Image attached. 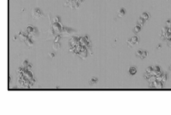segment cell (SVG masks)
Returning <instances> with one entry per match:
<instances>
[{
  "label": "cell",
  "mask_w": 171,
  "mask_h": 115,
  "mask_svg": "<svg viewBox=\"0 0 171 115\" xmlns=\"http://www.w3.org/2000/svg\"><path fill=\"white\" fill-rule=\"evenodd\" d=\"M32 16L34 18H39L40 17L43 16V14H42V11L39 9H34L33 10V14H32Z\"/></svg>",
  "instance_id": "1"
},
{
  "label": "cell",
  "mask_w": 171,
  "mask_h": 115,
  "mask_svg": "<svg viewBox=\"0 0 171 115\" xmlns=\"http://www.w3.org/2000/svg\"><path fill=\"white\" fill-rule=\"evenodd\" d=\"M62 29L63 28L59 23H54V24L52 25V30L57 33L61 32L62 31Z\"/></svg>",
  "instance_id": "2"
},
{
  "label": "cell",
  "mask_w": 171,
  "mask_h": 115,
  "mask_svg": "<svg viewBox=\"0 0 171 115\" xmlns=\"http://www.w3.org/2000/svg\"><path fill=\"white\" fill-rule=\"evenodd\" d=\"M67 4H69V6L72 8H78V6H79V2L76 0H69Z\"/></svg>",
  "instance_id": "3"
},
{
  "label": "cell",
  "mask_w": 171,
  "mask_h": 115,
  "mask_svg": "<svg viewBox=\"0 0 171 115\" xmlns=\"http://www.w3.org/2000/svg\"><path fill=\"white\" fill-rule=\"evenodd\" d=\"M79 38L78 37H72L71 40H70L69 41V44L71 47H75V45H78L77 44L79 43V40H78Z\"/></svg>",
  "instance_id": "4"
},
{
  "label": "cell",
  "mask_w": 171,
  "mask_h": 115,
  "mask_svg": "<svg viewBox=\"0 0 171 115\" xmlns=\"http://www.w3.org/2000/svg\"><path fill=\"white\" fill-rule=\"evenodd\" d=\"M19 37H20L21 40H22V41H26V40L28 39L27 35H25L22 32H19Z\"/></svg>",
  "instance_id": "5"
},
{
  "label": "cell",
  "mask_w": 171,
  "mask_h": 115,
  "mask_svg": "<svg viewBox=\"0 0 171 115\" xmlns=\"http://www.w3.org/2000/svg\"><path fill=\"white\" fill-rule=\"evenodd\" d=\"M137 69L135 67H130L129 69V72L131 75H134L137 74Z\"/></svg>",
  "instance_id": "6"
},
{
  "label": "cell",
  "mask_w": 171,
  "mask_h": 115,
  "mask_svg": "<svg viewBox=\"0 0 171 115\" xmlns=\"http://www.w3.org/2000/svg\"><path fill=\"white\" fill-rule=\"evenodd\" d=\"M124 15H125V10H124V9L122 8V9H119V11H118V16H119V17H122V16H124Z\"/></svg>",
  "instance_id": "7"
},
{
  "label": "cell",
  "mask_w": 171,
  "mask_h": 115,
  "mask_svg": "<svg viewBox=\"0 0 171 115\" xmlns=\"http://www.w3.org/2000/svg\"><path fill=\"white\" fill-rule=\"evenodd\" d=\"M141 17H142L143 19H145L146 21H147V20L149 18L150 16H149V14H148V13H146V12H144V13L142 14V15H141Z\"/></svg>",
  "instance_id": "8"
},
{
  "label": "cell",
  "mask_w": 171,
  "mask_h": 115,
  "mask_svg": "<svg viewBox=\"0 0 171 115\" xmlns=\"http://www.w3.org/2000/svg\"><path fill=\"white\" fill-rule=\"evenodd\" d=\"M146 22V20L145 19H143L142 17H140L139 18V19L138 20V23L139 24V26H142L144 25V23Z\"/></svg>",
  "instance_id": "9"
},
{
  "label": "cell",
  "mask_w": 171,
  "mask_h": 115,
  "mask_svg": "<svg viewBox=\"0 0 171 115\" xmlns=\"http://www.w3.org/2000/svg\"><path fill=\"white\" fill-rule=\"evenodd\" d=\"M26 43L27 44V45H28V47H32V46L33 45V41L31 40V39H30V38H28V39L26 40Z\"/></svg>",
  "instance_id": "10"
},
{
  "label": "cell",
  "mask_w": 171,
  "mask_h": 115,
  "mask_svg": "<svg viewBox=\"0 0 171 115\" xmlns=\"http://www.w3.org/2000/svg\"><path fill=\"white\" fill-rule=\"evenodd\" d=\"M140 30H141V26H139V25L136 26L134 28V32L135 33H138L139 32H140Z\"/></svg>",
  "instance_id": "11"
},
{
  "label": "cell",
  "mask_w": 171,
  "mask_h": 115,
  "mask_svg": "<svg viewBox=\"0 0 171 115\" xmlns=\"http://www.w3.org/2000/svg\"><path fill=\"white\" fill-rule=\"evenodd\" d=\"M97 82H98V79H97L96 78H91V79L90 80L89 83H90V85H93V84H95Z\"/></svg>",
  "instance_id": "12"
},
{
  "label": "cell",
  "mask_w": 171,
  "mask_h": 115,
  "mask_svg": "<svg viewBox=\"0 0 171 115\" xmlns=\"http://www.w3.org/2000/svg\"><path fill=\"white\" fill-rule=\"evenodd\" d=\"M131 40H132V41L134 43V45H136V44H137V43L139 42V38H138V37H137V36H134Z\"/></svg>",
  "instance_id": "13"
},
{
  "label": "cell",
  "mask_w": 171,
  "mask_h": 115,
  "mask_svg": "<svg viewBox=\"0 0 171 115\" xmlns=\"http://www.w3.org/2000/svg\"><path fill=\"white\" fill-rule=\"evenodd\" d=\"M52 47H53L55 50H59V49L60 48V45H59V42H55V44H54V45H53Z\"/></svg>",
  "instance_id": "14"
},
{
  "label": "cell",
  "mask_w": 171,
  "mask_h": 115,
  "mask_svg": "<svg viewBox=\"0 0 171 115\" xmlns=\"http://www.w3.org/2000/svg\"><path fill=\"white\" fill-rule=\"evenodd\" d=\"M151 76H152V74L148 73V72H146V73L145 74V75H144V78H146V79H149Z\"/></svg>",
  "instance_id": "15"
},
{
  "label": "cell",
  "mask_w": 171,
  "mask_h": 115,
  "mask_svg": "<svg viewBox=\"0 0 171 115\" xmlns=\"http://www.w3.org/2000/svg\"><path fill=\"white\" fill-rule=\"evenodd\" d=\"M127 45H128V46H129V47L134 46V42L132 41V40H131V39H130V40H127Z\"/></svg>",
  "instance_id": "16"
},
{
  "label": "cell",
  "mask_w": 171,
  "mask_h": 115,
  "mask_svg": "<svg viewBox=\"0 0 171 115\" xmlns=\"http://www.w3.org/2000/svg\"><path fill=\"white\" fill-rule=\"evenodd\" d=\"M153 71V66H148V67L146 69V72H148V73L152 74Z\"/></svg>",
  "instance_id": "17"
},
{
  "label": "cell",
  "mask_w": 171,
  "mask_h": 115,
  "mask_svg": "<svg viewBox=\"0 0 171 115\" xmlns=\"http://www.w3.org/2000/svg\"><path fill=\"white\" fill-rule=\"evenodd\" d=\"M146 57H147V52H146V51H143L142 54L140 58H141L142 59H145Z\"/></svg>",
  "instance_id": "18"
},
{
  "label": "cell",
  "mask_w": 171,
  "mask_h": 115,
  "mask_svg": "<svg viewBox=\"0 0 171 115\" xmlns=\"http://www.w3.org/2000/svg\"><path fill=\"white\" fill-rule=\"evenodd\" d=\"M142 52L141 50H137V52H136V56L137 57H141V55H142Z\"/></svg>",
  "instance_id": "19"
},
{
  "label": "cell",
  "mask_w": 171,
  "mask_h": 115,
  "mask_svg": "<svg viewBox=\"0 0 171 115\" xmlns=\"http://www.w3.org/2000/svg\"><path fill=\"white\" fill-rule=\"evenodd\" d=\"M33 27H32V26H28L27 27V29H26V30H27V32H29V33H30V32H32L33 31Z\"/></svg>",
  "instance_id": "20"
},
{
  "label": "cell",
  "mask_w": 171,
  "mask_h": 115,
  "mask_svg": "<svg viewBox=\"0 0 171 115\" xmlns=\"http://www.w3.org/2000/svg\"><path fill=\"white\" fill-rule=\"evenodd\" d=\"M27 66H28V61H24V63H23V67L26 69V68H27Z\"/></svg>",
  "instance_id": "21"
},
{
  "label": "cell",
  "mask_w": 171,
  "mask_h": 115,
  "mask_svg": "<svg viewBox=\"0 0 171 115\" xmlns=\"http://www.w3.org/2000/svg\"><path fill=\"white\" fill-rule=\"evenodd\" d=\"M53 21H54V23H59V17H55Z\"/></svg>",
  "instance_id": "22"
},
{
  "label": "cell",
  "mask_w": 171,
  "mask_h": 115,
  "mask_svg": "<svg viewBox=\"0 0 171 115\" xmlns=\"http://www.w3.org/2000/svg\"><path fill=\"white\" fill-rule=\"evenodd\" d=\"M59 39H60V36H59V35L57 36V37H56V38H55V42H58V40H59Z\"/></svg>",
  "instance_id": "23"
},
{
  "label": "cell",
  "mask_w": 171,
  "mask_h": 115,
  "mask_svg": "<svg viewBox=\"0 0 171 115\" xmlns=\"http://www.w3.org/2000/svg\"><path fill=\"white\" fill-rule=\"evenodd\" d=\"M49 55H50V57L51 58H52L55 57V55H54V54H52V53H50Z\"/></svg>",
  "instance_id": "24"
},
{
  "label": "cell",
  "mask_w": 171,
  "mask_h": 115,
  "mask_svg": "<svg viewBox=\"0 0 171 115\" xmlns=\"http://www.w3.org/2000/svg\"><path fill=\"white\" fill-rule=\"evenodd\" d=\"M79 3H81L82 1H83V0H76Z\"/></svg>",
  "instance_id": "25"
},
{
  "label": "cell",
  "mask_w": 171,
  "mask_h": 115,
  "mask_svg": "<svg viewBox=\"0 0 171 115\" xmlns=\"http://www.w3.org/2000/svg\"><path fill=\"white\" fill-rule=\"evenodd\" d=\"M11 76H9V82L11 81Z\"/></svg>",
  "instance_id": "26"
},
{
  "label": "cell",
  "mask_w": 171,
  "mask_h": 115,
  "mask_svg": "<svg viewBox=\"0 0 171 115\" xmlns=\"http://www.w3.org/2000/svg\"></svg>",
  "instance_id": "27"
}]
</instances>
